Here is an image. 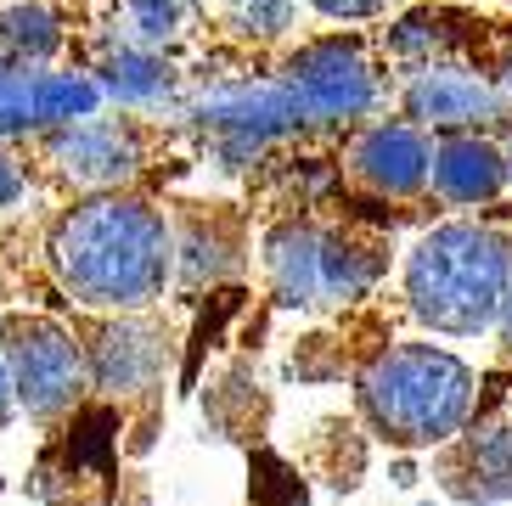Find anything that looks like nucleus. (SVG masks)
<instances>
[{"instance_id":"obj_10","label":"nucleus","mask_w":512,"mask_h":506,"mask_svg":"<svg viewBox=\"0 0 512 506\" xmlns=\"http://www.w3.org/2000/svg\"><path fill=\"white\" fill-rule=\"evenodd\" d=\"M102 90L79 74H34L0 90V135L6 130H29V124H68V119H91Z\"/></svg>"},{"instance_id":"obj_26","label":"nucleus","mask_w":512,"mask_h":506,"mask_svg":"<svg viewBox=\"0 0 512 506\" xmlns=\"http://www.w3.org/2000/svg\"><path fill=\"white\" fill-rule=\"evenodd\" d=\"M0 90H6V79H0Z\"/></svg>"},{"instance_id":"obj_13","label":"nucleus","mask_w":512,"mask_h":506,"mask_svg":"<svg viewBox=\"0 0 512 506\" xmlns=\"http://www.w3.org/2000/svg\"><path fill=\"white\" fill-rule=\"evenodd\" d=\"M57 158L68 175L79 180H119L130 175V141L107 124H79V130L57 135Z\"/></svg>"},{"instance_id":"obj_17","label":"nucleus","mask_w":512,"mask_h":506,"mask_svg":"<svg viewBox=\"0 0 512 506\" xmlns=\"http://www.w3.org/2000/svg\"><path fill=\"white\" fill-rule=\"evenodd\" d=\"M226 12L242 34H282L293 23V0H226Z\"/></svg>"},{"instance_id":"obj_16","label":"nucleus","mask_w":512,"mask_h":506,"mask_svg":"<svg viewBox=\"0 0 512 506\" xmlns=\"http://www.w3.org/2000/svg\"><path fill=\"white\" fill-rule=\"evenodd\" d=\"M169 74L164 62L141 57V51H119V57L107 62V90L113 96H124V102H147V96H164Z\"/></svg>"},{"instance_id":"obj_22","label":"nucleus","mask_w":512,"mask_h":506,"mask_svg":"<svg viewBox=\"0 0 512 506\" xmlns=\"http://www.w3.org/2000/svg\"><path fill=\"white\" fill-rule=\"evenodd\" d=\"M501 338H507V355H512V282H507V298H501Z\"/></svg>"},{"instance_id":"obj_4","label":"nucleus","mask_w":512,"mask_h":506,"mask_svg":"<svg viewBox=\"0 0 512 506\" xmlns=\"http://www.w3.org/2000/svg\"><path fill=\"white\" fill-rule=\"evenodd\" d=\"M287 96H293L304 124H338V119H361L372 107L377 79L366 68L361 45L332 34V40H310L287 62Z\"/></svg>"},{"instance_id":"obj_3","label":"nucleus","mask_w":512,"mask_h":506,"mask_svg":"<svg viewBox=\"0 0 512 506\" xmlns=\"http://www.w3.org/2000/svg\"><path fill=\"white\" fill-rule=\"evenodd\" d=\"M361 411L389 445H451L473 411V372L451 349L400 343L377 355L361 377Z\"/></svg>"},{"instance_id":"obj_5","label":"nucleus","mask_w":512,"mask_h":506,"mask_svg":"<svg viewBox=\"0 0 512 506\" xmlns=\"http://www.w3.org/2000/svg\"><path fill=\"white\" fill-rule=\"evenodd\" d=\"M0 338H6V377L34 417H51V411L79 400L85 355L57 321H6Z\"/></svg>"},{"instance_id":"obj_7","label":"nucleus","mask_w":512,"mask_h":506,"mask_svg":"<svg viewBox=\"0 0 512 506\" xmlns=\"http://www.w3.org/2000/svg\"><path fill=\"white\" fill-rule=\"evenodd\" d=\"M197 119L209 124V130H220L237 152H254V147H265L271 135L304 124L293 96H287V85H231V90H220V96H209V102L197 107Z\"/></svg>"},{"instance_id":"obj_24","label":"nucleus","mask_w":512,"mask_h":506,"mask_svg":"<svg viewBox=\"0 0 512 506\" xmlns=\"http://www.w3.org/2000/svg\"><path fill=\"white\" fill-rule=\"evenodd\" d=\"M501 74H507V79H512V45H507V57H501Z\"/></svg>"},{"instance_id":"obj_25","label":"nucleus","mask_w":512,"mask_h":506,"mask_svg":"<svg viewBox=\"0 0 512 506\" xmlns=\"http://www.w3.org/2000/svg\"><path fill=\"white\" fill-rule=\"evenodd\" d=\"M501 158H507V180H512V147H507V152H501Z\"/></svg>"},{"instance_id":"obj_9","label":"nucleus","mask_w":512,"mask_h":506,"mask_svg":"<svg viewBox=\"0 0 512 506\" xmlns=\"http://www.w3.org/2000/svg\"><path fill=\"white\" fill-rule=\"evenodd\" d=\"M406 113L434 130H467V124H496L507 119V102H501L496 85H484L473 74H451V68H434L406 90Z\"/></svg>"},{"instance_id":"obj_20","label":"nucleus","mask_w":512,"mask_h":506,"mask_svg":"<svg viewBox=\"0 0 512 506\" xmlns=\"http://www.w3.org/2000/svg\"><path fill=\"white\" fill-rule=\"evenodd\" d=\"M321 17H338V23H355V17H377L389 0H310Z\"/></svg>"},{"instance_id":"obj_6","label":"nucleus","mask_w":512,"mask_h":506,"mask_svg":"<svg viewBox=\"0 0 512 506\" xmlns=\"http://www.w3.org/2000/svg\"><path fill=\"white\" fill-rule=\"evenodd\" d=\"M428 135L417 124H366L349 141V175L377 197H417L428 186Z\"/></svg>"},{"instance_id":"obj_2","label":"nucleus","mask_w":512,"mask_h":506,"mask_svg":"<svg viewBox=\"0 0 512 506\" xmlns=\"http://www.w3.org/2000/svg\"><path fill=\"white\" fill-rule=\"evenodd\" d=\"M507 282H512V242L473 220L428 231L406 265L411 310L434 332H451V338H479L501 315Z\"/></svg>"},{"instance_id":"obj_15","label":"nucleus","mask_w":512,"mask_h":506,"mask_svg":"<svg viewBox=\"0 0 512 506\" xmlns=\"http://www.w3.org/2000/svg\"><path fill=\"white\" fill-rule=\"evenodd\" d=\"M377 282V248L349 237H321V298H361Z\"/></svg>"},{"instance_id":"obj_8","label":"nucleus","mask_w":512,"mask_h":506,"mask_svg":"<svg viewBox=\"0 0 512 506\" xmlns=\"http://www.w3.org/2000/svg\"><path fill=\"white\" fill-rule=\"evenodd\" d=\"M439 473H445V490L456 501H512V422H490V428H473L467 439H456Z\"/></svg>"},{"instance_id":"obj_19","label":"nucleus","mask_w":512,"mask_h":506,"mask_svg":"<svg viewBox=\"0 0 512 506\" xmlns=\"http://www.w3.org/2000/svg\"><path fill=\"white\" fill-rule=\"evenodd\" d=\"M130 17L147 40H169L181 23V0H130Z\"/></svg>"},{"instance_id":"obj_12","label":"nucleus","mask_w":512,"mask_h":506,"mask_svg":"<svg viewBox=\"0 0 512 506\" xmlns=\"http://www.w3.org/2000/svg\"><path fill=\"white\" fill-rule=\"evenodd\" d=\"M271 282L282 304H321V237L287 225L271 237Z\"/></svg>"},{"instance_id":"obj_1","label":"nucleus","mask_w":512,"mask_h":506,"mask_svg":"<svg viewBox=\"0 0 512 506\" xmlns=\"http://www.w3.org/2000/svg\"><path fill=\"white\" fill-rule=\"evenodd\" d=\"M62 287L91 310H141L169 282V225L136 197H96L57 225Z\"/></svg>"},{"instance_id":"obj_21","label":"nucleus","mask_w":512,"mask_h":506,"mask_svg":"<svg viewBox=\"0 0 512 506\" xmlns=\"http://www.w3.org/2000/svg\"><path fill=\"white\" fill-rule=\"evenodd\" d=\"M17 192H23V175L0 158V209H6V203H17Z\"/></svg>"},{"instance_id":"obj_11","label":"nucleus","mask_w":512,"mask_h":506,"mask_svg":"<svg viewBox=\"0 0 512 506\" xmlns=\"http://www.w3.org/2000/svg\"><path fill=\"white\" fill-rule=\"evenodd\" d=\"M428 180L445 203H496L507 186V158L479 135H445L428 158Z\"/></svg>"},{"instance_id":"obj_14","label":"nucleus","mask_w":512,"mask_h":506,"mask_svg":"<svg viewBox=\"0 0 512 506\" xmlns=\"http://www.w3.org/2000/svg\"><path fill=\"white\" fill-rule=\"evenodd\" d=\"M152 366H158V349H152V338L136 327H113L102 338V349H96V383L113 388V394L147 383Z\"/></svg>"},{"instance_id":"obj_18","label":"nucleus","mask_w":512,"mask_h":506,"mask_svg":"<svg viewBox=\"0 0 512 506\" xmlns=\"http://www.w3.org/2000/svg\"><path fill=\"white\" fill-rule=\"evenodd\" d=\"M6 34H12V45H23L34 57H46L51 45H57V29H51V17L40 12V6H17V12L6 17Z\"/></svg>"},{"instance_id":"obj_23","label":"nucleus","mask_w":512,"mask_h":506,"mask_svg":"<svg viewBox=\"0 0 512 506\" xmlns=\"http://www.w3.org/2000/svg\"><path fill=\"white\" fill-rule=\"evenodd\" d=\"M12 417V377H6V366H0V422Z\"/></svg>"}]
</instances>
